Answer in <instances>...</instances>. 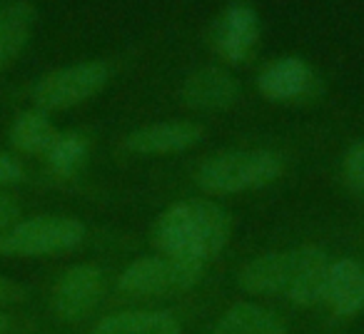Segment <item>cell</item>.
<instances>
[{"instance_id": "obj_1", "label": "cell", "mask_w": 364, "mask_h": 334, "mask_svg": "<svg viewBox=\"0 0 364 334\" xmlns=\"http://www.w3.org/2000/svg\"><path fill=\"white\" fill-rule=\"evenodd\" d=\"M329 259L319 247H294L287 252H267L240 269V287L247 294L287 297L299 307L324 299Z\"/></svg>"}, {"instance_id": "obj_2", "label": "cell", "mask_w": 364, "mask_h": 334, "mask_svg": "<svg viewBox=\"0 0 364 334\" xmlns=\"http://www.w3.org/2000/svg\"><path fill=\"white\" fill-rule=\"evenodd\" d=\"M232 235L230 215L208 200L177 203L160 215L155 225V244L162 254L205 264L225 249Z\"/></svg>"}, {"instance_id": "obj_3", "label": "cell", "mask_w": 364, "mask_h": 334, "mask_svg": "<svg viewBox=\"0 0 364 334\" xmlns=\"http://www.w3.org/2000/svg\"><path fill=\"white\" fill-rule=\"evenodd\" d=\"M282 173L277 155L264 150H232L220 152L200 165L198 185L210 195H232L257 190L274 183Z\"/></svg>"}, {"instance_id": "obj_4", "label": "cell", "mask_w": 364, "mask_h": 334, "mask_svg": "<svg viewBox=\"0 0 364 334\" xmlns=\"http://www.w3.org/2000/svg\"><path fill=\"white\" fill-rule=\"evenodd\" d=\"M82 237H85V225L80 220L63 215H38L13 225L0 237V252L18 257H46L77 247Z\"/></svg>"}, {"instance_id": "obj_5", "label": "cell", "mask_w": 364, "mask_h": 334, "mask_svg": "<svg viewBox=\"0 0 364 334\" xmlns=\"http://www.w3.org/2000/svg\"><path fill=\"white\" fill-rule=\"evenodd\" d=\"M205 264L177 257H142L135 259L120 274V289L135 297H160V294L185 292L203 279Z\"/></svg>"}, {"instance_id": "obj_6", "label": "cell", "mask_w": 364, "mask_h": 334, "mask_svg": "<svg viewBox=\"0 0 364 334\" xmlns=\"http://www.w3.org/2000/svg\"><path fill=\"white\" fill-rule=\"evenodd\" d=\"M107 77H110V70L105 63H77V65L60 68V70L43 77L33 90V97L43 112L68 110V107L80 105V102L90 100L95 92H100Z\"/></svg>"}, {"instance_id": "obj_7", "label": "cell", "mask_w": 364, "mask_h": 334, "mask_svg": "<svg viewBox=\"0 0 364 334\" xmlns=\"http://www.w3.org/2000/svg\"><path fill=\"white\" fill-rule=\"evenodd\" d=\"M259 41L257 13L247 3H232L220 16L213 33L215 50L228 63H245L255 53Z\"/></svg>"}, {"instance_id": "obj_8", "label": "cell", "mask_w": 364, "mask_h": 334, "mask_svg": "<svg viewBox=\"0 0 364 334\" xmlns=\"http://www.w3.org/2000/svg\"><path fill=\"white\" fill-rule=\"evenodd\" d=\"M102 294V274L92 264H75L58 279L53 304L63 319H82L95 309Z\"/></svg>"}, {"instance_id": "obj_9", "label": "cell", "mask_w": 364, "mask_h": 334, "mask_svg": "<svg viewBox=\"0 0 364 334\" xmlns=\"http://www.w3.org/2000/svg\"><path fill=\"white\" fill-rule=\"evenodd\" d=\"M203 137V127L190 120H170L155 122V125L140 127L130 132L125 147L137 155H167V152H180L193 147Z\"/></svg>"}, {"instance_id": "obj_10", "label": "cell", "mask_w": 364, "mask_h": 334, "mask_svg": "<svg viewBox=\"0 0 364 334\" xmlns=\"http://www.w3.org/2000/svg\"><path fill=\"white\" fill-rule=\"evenodd\" d=\"M337 317H354L364 309V267L354 259L329 262L324 299Z\"/></svg>"}, {"instance_id": "obj_11", "label": "cell", "mask_w": 364, "mask_h": 334, "mask_svg": "<svg viewBox=\"0 0 364 334\" xmlns=\"http://www.w3.org/2000/svg\"><path fill=\"white\" fill-rule=\"evenodd\" d=\"M240 97V85L220 68H203L182 85V100L195 110H225Z\"/></svg>"}, {"instance_id": "obj_12", "label": "cell", "mask_w": 364, "mask_h": 334, "mask_svg": "<svg viewBox=\"0 0 364 334\" xmlns=\"http://www.w3.org/2000/svg\"><path fill=\"white\" fill-rule=\"evenodd\" d=\"M259 92L272 102H292L309 92L312 70L299 58H277L257 77Z\"/></svg>"}, {"instance_id": "obj_13", "label": "cell", "mask_w": 364, "mask_h": 334, "mask_svg": "<svg viewBox=\"0 0 364 334\" xmlns=\"http://www.w3.org/2000/svg\"><path fill=\"white\" fill-rule=\"evenodd\" d=\"M92 334H182V327L170 312L135 309L100 319Z\"/></svg>"}, {"instance_id": "obj_14", "label": "cell", "mask_w": 364, "mask_h": 334, "mask_svg": "<svg viewBox=\"0 0 364 334\" xmlns=\"http://www.w3.org/2000/svg\"><path fill=\"white\" fill-rule=\"evenodd\" d=\"M213 334H287L284 322L255 302H237L220 317Z\"/></svg>"}, {"instance_id": "obj_15", "label": "cell", "mask_w": 364, "mask_h": 334, "mask_svg": "<svg viewBox=\"0 0 364 334\" xmlns=\"http://www.w3.org/2000/svg\"><path fill=\"white\" fill-rule=\"evenodd\" d=\"M33 21H36V11L26 0L0 8V65H6L23 50L31 38Z\"/></svg>"}, {"instance_id": "obj_16", "label": "cell", "mask_w": 364, "mask_h": 334, "mask_svg": "<svg viewBox=\"0 0 364 334\" xmlns=\"http://www.w3.org/2000/svg\"><path fill=\"white\" fill-rule=\"evenodd\" d=\"M58 135L60 132L55 130L50 117L43 110L23 112L11 127V142L21 152H28V155H46L53 147V142L58 140Z\"/></svg>"}, {"instance_id": "obj_17", "label": "cell", "mask_w": 364, "mask_h": 334, "mask_svg": "<svg viewBox=\"0 0 364 334\" xmlns=\"http://www.w3.org/2000/svg\"><path fill=\"white\" fill-rule=\"evenodd\" d=\"M48 165L55 175L60 178H70L82 167L87 157V140L77 132H65L58 135V140L53 142V147L46 152Z\"/></svg>"}, {"instance_id": "obj_18", "label": "cell", "mask_w": 364, "mask_h": 334, "mask_svg": "<svg viewBox=\"0 0 364 334\" xmlns=\"http://www.w3.org/2000/svg\"><path fill=\"white\" fill-rule=\"evenodd\" d=\"M344 180L354 193L364 195V142L354 145L344 157Z\"/></svg>"}, {"instance_id": "obj_19", "label": "cell", "mask_w": 364, "mask_h": 334, "mask_svg": "<svg viewBox=\"0 0 364 334\" xmlns=\"http://www.w3.org/2000/svg\"><path fill=\"white\" fill-rule=\"evenodd\" d=\"M23 180V167L16 157L0 152V185H13Z\"/></svg>"}, {"instance_id": "obj_20", "label": "cell", "mask_w": 364, "mask_h": 334, "mask_svg": "<svg viewBox=\"0 0 364 334\" xmlns=\"http://www.w3.org/2000/svg\"><path fill=\"white\" fill-rule=\"evenodd\" d=\"M21 215V208L16 205V200L8 198V195H0V230L11 227L13 222Z\"/></svg>"}, {"instance_id": "obj_21", "label": "cell", "mask_w": 364, "mask_h": 334, "mask_svg": "<svg viewBox=\"0 0 364 334\" xmlns=\"http://www.w3.org/2000/svg\"><path fill=\"white\" fill-rule=\"evenodd\" d=\"M8 299H16V287L0 274V302H8Z\"/></svg>"}, {"instance_id": "obj_22", "label": "cell", "mask_w": 364, "mask_h": 334, "mask_svg": "<svg viewBox=\"0 0 364 334\" xmlns=\"http://www.w3.org/2000/svg\"><path fill=\"white\" fill-rule=\"evenodd\" d=\"M8 329H11V319H8L6 314H0V334H6Z\"/></svg>"}]
</instances>
